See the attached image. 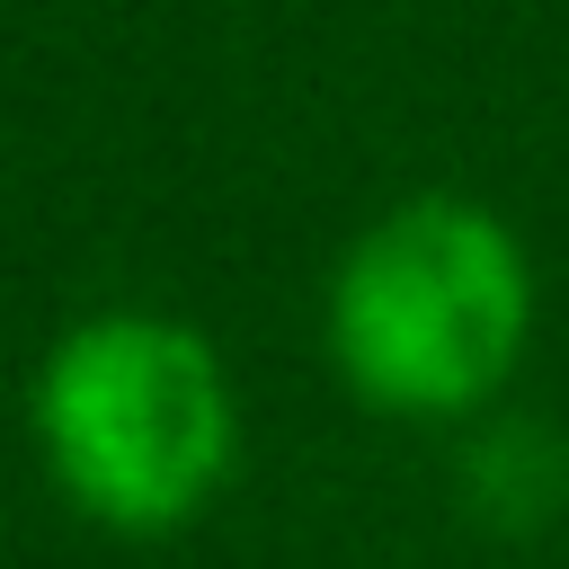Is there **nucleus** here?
Listing matches in <instances>:
<instances>
[{"instance_id":"2","label":"nucleus","mask_w":569,"mask_h":569,"mask_svg":"<svg viewBox=\"0 0 569 569\" xmlns=\"http://www.w3.org/2000/svg\"><path fill=\"white\" fill-rule=\"evenodd\" d=\"M36 453L53 489L107 533L187 525L240 445L222 356L160 311H98L36 365Z\"/></svg>"},{"instance_id":"1","label":"nucleus","mask_w":569,"mask_h":569,"mask_svg":"<svg viewBox=\"0 0 569 569\" xmlns=\"http://www.w3.org/2000/svg\"><path fill=\"white\" fill-rule=\"evenodd\" d=\"M533 329V258L471 196H409L329 276V356L382 418L480 409Z\"/></svg>"},{"instance_id":"3","label":"nucleus","mask_w":569,"mask_h":569,"mask_svg":"<svg viewBox=\"0 0 569 569\" xmlns=\"http://www.w3.org/2000/svg\"><path fill=\"white\" fill-rule=\"evenodd\" d=\"M462 489L489 507V516H551L560 498H569V453L542 436V427H489L480 445H471V462H462Z\"/></svg>"}]
</instances>
